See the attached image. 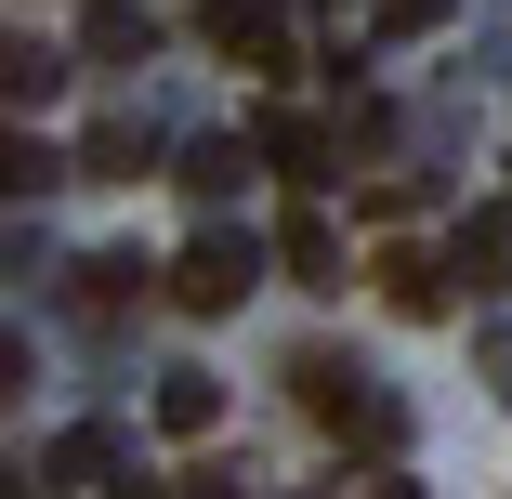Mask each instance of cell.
<instances>
[{
    "mask_svg": "<svg viewBox=\"0 0 512 499\" xmlns=\"http://www.w3.org/2000/svg\"><path fill=\"white\" fill-rule=\"evenodd\" d=\"M289 381H302V408H316L329 434H355V447H381V434H394V408L368 394V368H342V355H302Z\"/></svg>",
    "mask_w": 512,
    "mask_h": 499,
    "instance_id": "6da1fadb",
    "label": "cell"
},
{
    "mask_svg": "<svg viewBox=\"0 0 512 499\" xmlns=\"http://www.w3.org/2000/svg\"><path fill=\"white\" fill-rule=\"evenodd\" d=\"M250 276H263L250 237H197V250L171 263V303H184V316H237V289H250Z\"/></svg>",
    "mask_w": 512,
    "mask_h": 499,
    "instance_id": "7a4b0ae2",
    "label": "cell"
},
{
    "mask_svg": "<svg viewBox=\"0 0 512 499\" xmlns=\"http://www.w3.org/2000/svg\"><path fill=\"white\" fill-rule=\"evenodd\" d=\"M197 40H211L224 66H276V53H289V14H276V0H211Z\"/></svg>",
    "mask_w": 512,
    "mask_h": 499,
    "instance_id": "3957f363",
    "label": "cell"
},
{
    "mask_svg": "<svg viewBox=\"0 0 512 499\" xmlns=\"http://www.w3.org/2000/svg\"><path fill=\"white\" fill-rule=\"evenodd\" d=\"M79 53L92 66H145L158 53V14H145V0H92V14H79Z\"/></svg>",
    "mask_w": 512,
    "mask_h": 499,
    "instance_id": "277c9868",
    "label": "cell"
},
{
    "mask_svg": "<svg viewBox=\"0 0 512 499\" xmlns=\"http://www.w3.org/2000/svg\"><path fill=\"white\" fill-rule=\"evenodd\" d=\"M53 92H66V53L14 27V40H0V106H53Z\"/></svg>",
    "mask_w": 512,
    "mask_h": 499,
    "instance_id": "5b68a950",
    "label": "cell"
},
{
    "mask_svg": "<svg viewBox=\"0 0 512 499\" xmlns=\"http://www.w3.org/2000/svg\"><path fill=\"white\" fill-rule=\"evenodd\" d=\"M276 263H289L302 289H342V237H329V211H289V224H276Z\"/></svg>",
    "mask_w": 512,
    "mask_h": 499,
    "instance_id": "8992f818",
    "label": "cell"
},
{
    "mask_svg": "<svg viewBox=\"0 0 512 499\" xmlns=\"http://www.w3.org/2000/svg\"><path fill=\"white\" fill-rule=\"evenodd\" d=\"M250 158H276L289 184H316V158H329V132L302 119V106H263V132H250Z\"/></svg>",
    "mask_w": 512,
    "mask_h": 499,
    "instance_id": "52a82bcc",
    "label": "cell"
},
{
    "mask_svg": "<svg viewBox=\"0 0 512 499\" xmlns=\"http://www.w3.org/2000/svg\"><path fill=\"white\" fill-rule=\"evenodd\" d=\"M381 303L394 316H447V263L434 250H381Z\"/></svg>",
    "mask_w": 512,
    "mask_h": 499,
    "instance_id": "ba28073f",
    "label": "cell"
},
{
    "mask_svg": "<svg viewBox=\"0 0 512 499\" xmlns=\"http://www.w3.org/2000/svg\"><path fill=\"white\" fill-rule=\"evenodd\" d=\"M447 263H460V276H473V289H499V276H512V211H473V224H460V250H447Z\"/></svg>",
    "mask_w": 512,
    "mask_h": 499,
    "instance_id": "9c48e42d",
    "label": "cell"
},
{
    "mask_svg": "<svg viewBox=\"0 0 512 499\" xmlns=\"http://www.w3.org/2000/svg\"><path fill=\"white\" fill-rule=\"evenodd\" d=\"M158 421H171V434H211V421H224V381H211V368H171V381H158Z\"/></svg>",
    "mask_w": 512,
    "mask_h": 499,
    "instance_id": "30bf717a",
    "label": "cell"
},
{
    "mask_svg": "<svg viewBox=\"0 0 512 499\" xmlns=\"http://www.w3.org/2000/svg\"><path fill=\"white\" fill-rule=\"evenodd\" d=\"M132 289H145V263H132V250H92V263H79V303H92V316H119Z\"/></svg>",
    "mask_w": 512,
    "mask_h": 499,
    "instance_id": "8fae6325",
    "label": "cell"
},
{
    "mask_svg": "<svg viewBox=\"0 0 512 499\" xmlns=\"http://www.w3.org/2000/svg\"><path fill=\"white\" fill-rule=\"evenodd\" d=\"M145 158H158V145H145V132H132V119H106V132H92V145H79V171H106V184H132V171H145Z\"/></svg>",
    "mask_w": 512,
    "mask_h": 499,
    "instance_id": "7c38bea8",
    "label": "cell"
},
{
    "mask_svg": "<svg viewBox=\"0 0 512 499\" xmlns=\"http://www.w3.org/2000/svg\"><path fill=\"white\" fill-rule=\"evenodd\" d=\"M53 171H66V158H53V145H27V132H0V197H40V184H53Z\"/></svg>",
    "mask_w": 512,
    "mask_h": 499,
    "instance_id": "4fadbf2b",
    "label": "cell"
},
{
    "mask_svg": "<svg viewBox=\"0 0 512 499\" xmlns=\"http://www.w3.org/2000/svg\"><path fill=\"white\" fill-rule=\"evenodd\" d=\"M237 171H250V158H237V145H184V184H197V197H224V184H237Z\"/></svg>",
    "mask_w": 512,
    "mask_h": 499,
    "instance_id": "5bb4252c",
    "label": "cell"
},
{
    "mask_svg": "<svg viewBox=\"0 0 512 499\" xmlns=\"http://www.w3.org/2000/svg\"><path fill=\"white\" fill-rule=\"evenodd\" d=\"M434 14H447V0H381V40H421Z\"/></svg>",
    "mask_w": 512,
    "mask_h": 499,
    "instance_id": "9a60e30c",
    "label": "cell"
},
{
    "mask_svg": "<svg viewBox=\"0 0 512 499\" xmlns=\"http://www.w3.org/2000/svg\"><path fill=\"white\" fill-rule=\"evenodd\" d=\"M14 381H27V342H0V408H14Z\"/></svg>",
    "mask_w": 512,
    "mask_h": 499,
    "instance_id": "2e32d148",
    "label": "cell"
},
{
    "mask_svg": "<svg viewBox=\"0 0 512 499\" xmlns=\"http://www.w3.org/2000/svg\"><path fill=\"white\" fill-rule=\"evenodd\" d=\"M184 499H237V473H184Z\"/></svg>",
    "mask_w": 512,
    "mask_h": 499,
    "instance_id": "e0dca14e",
    "label": "cell"
},
{
    "mask_svg": "<svg viewBox=\"0 0 512 499\" xmlns=\"http://www.w3.org/2000/svg\"><path fill=\"white\" fill-rule=\"evenodd\" d=\"M0 499H40V486H27V460H0Z\"/></svg>",
    "mask_w": 512,
    "mask_h": 499,
    "instance_id": "ac0fdd59",
    "label": "cell"
},
{
    "mask_svg": "<svg viewBox=\"0 0 512 499\" xmlns=\"http://www.w3.org/2000/svg\"><path fill=\"white\" fill-rule=\"evenodd\" d=\"M368 499H421V486H407V473H381V486H368Z\"/></svg>",
    "mask_w": 512,
    "mask_h": 499,
    "instance_id": "d6986e66",
    "label": "cell"
},
{
    "mask_svg": "<svg viewBox=\"0 0 512 499\" xmlns=\"http://www.w3.org/2000/svg\"><path fill=\"white\" fill-rule=\"evenodd\" d=\"M302 499H342V486H302Z\"/></svg>",
    "mask_w": 512,
    "mask_h": 499,
    "instance_id": "ffe728a7",
    "label": "cell"
},
{
    "mask_svg": "<svg viewBox=\"0 0 512 499\" xmlns=\"http://www.w3.org/2000/svg\"><path fill=\"white\" fill-rule=\"evenodd\" d=\"M119 499H145V486H119Z\"/></svg>",
    "mask_w": 512,
    "mask_h": 499,
    "instance_id": "44dd1931",
    "label": "cell"
}]
</instances>
